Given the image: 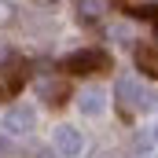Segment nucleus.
<instances>
[{
	"mask_svg": "<svg viewBox=\"0 0 158 158\" xmlns=\"http://www.w3.org/2000/svg\"><path fill=\"white\" fill-rule=\"evenodd\" d=\"M114 99L121 103L125 114H140V110H147V107L155 103V92H151L140 77H118V85H114Z\"/></svg>",
	"mask_w": 158,
	"mask_h": 158,
	"instance_id": "obj_1",
	"label": "nucleus"
},
{
	"mask_svg": "<svg viewBox=\"0 0 158 158\" xmlns=\"http://www.w3.org/2000/svg\"><path fill=\"white\" fill-rule=\"evenodd\" d=\"M52 143H55V155L59 158H77L85 151V140H81L77 129H70V125H59L55 132H52Z\"/></svg>",
	"mask_w": 158,
	"mask_h": 158,
	"instance_id": "obj_2",
	"label": "nucleus"
},
{
	"mask_svg": "<svg viewBox=\"0 0 158 158\" xmlns=\"http://www.w3.org/2000/svg\"><path fill=\"white\" fill-rule=\"evenodd\" d=\"M107 66H110V59L103 52H77V55L66 59L70 74H96V70H107Z\"/></svg>",
	"mask_w": 158,
	"mask_h": 158,
	"instance_id": "obj_3",
	"label": "nucleus"
},
{
	"mask_svg": "<svg viewBox=\"0 0 158 158\" xmlns=\"http://www.w3.org/2000/svg\"><path fill=\"white\" fill-rule=\"evenodd\" d=\"M4 125H7L11 132H30V129L37 125V110H33V107H26V103H15V107L7 110Z\"/></svg>",
	"mask_w": 158,
	"mask_h": 158,
	"instance_id": "obj_4",
	"label": "nucleus"
},
{
	"mask_svg": "<svg viewBox=\"0 0 158 158\" xmlns=\"http://www.w3.org/2000/svg\"><path fill=\"white\" fill-rule=\"evenodd\" d=\"M37 92H40V99H48V103L59 107V103L66 99V81H63V77H48V74H44V77H37Z\"/></svg>",
	"mask_w": 158,
	"mask_h": 158,
	"instance_id": "obj_5",
	"label": "nucleus"
},
{
	"mask_svg": "<svg viewBox=\"0 0 158 158\" xmlns=\"http://www.w3.org/2000/svg\"><path fill=\"white\" fill-rule=\"evenodd\" d=\"M77 107H81V114H103L107 96H103L99 88H85V92L77 96Z\"/></svg>",
	"mask_w": 158,
	"mask_h": 158,
	"instance_id": "obj_6",
	"label": "nucleus"
},
{
	"mask_svg": "<svg viewBox=\"0 0 158 158\" xmlns=\"http://www.w3.org/2000/svg\"><path fill=\"white\" fill-rule=\"evenodd\" d=\"M103 7H107V0H81L77 4V15L85 22H96L99 15H103Z\"/></svg>",
	"mask_w": 158,
	"mask_h": 158,
	"instance_id": "obj_7",
	"label": "nucleus"
},
{
	"mask_svg": "<svg viewBox=\"0 0 158 158\" xmlns=\"http://www.w3.org/2000/svg\"><path fill=\"white\" fill-rule=\"evenodd\" d=\"M136 63L147 66L151 74H158V52H151V48H140V52H136Z\"/></svg>",
	"mask_w": 158,
	"mask_h": 158,
	"instance_id": "obj_8",
	"label": "nucleus"
},
{
	"mask_svg": "<svg viewBox=\"0 0 158 158\" xmlns=\"http://www.w3.org/2000/svg\"><path fill=\"white\" fill-rule=\"evenodd\" d=\"M132 11H140V15H151V11H158V0H125Z\"/></svg>",
	"mask_w": 158,
	"mask_h": 158,
	"instance_id": "obj_9",
	"label": "nucleus"
},
{
	"mask_svg": "<svg viewBox=\"0 0 158 158\" xmlns=\"http://www.w3.org/2000/svg\"><path fill=\"white\" fill-rule=\"evenodd\" d=\"M11 19H15V4L11 0H0V26H7Z\"/></svg>",
	"mask_w": 158,
	"mask_h": 158,
	"instance_id": "obj_10",
	"label": "nucleus"
},
{
	"mask_svg": "<svg viewBox=\"0 0 158 158\" xmlns=\"http://www.w3.org/2000/svg\"><path fill=\"white\" fill-rule=\"evenodd\" d=\"M110 33H114L118 40H125V44L132 40V30H129V26H110Z\"/></svg>",
	"mask_w": 158,
	"mask_h": 158,
	"instance_id": "obj_11",
	"label": "nucleus"
},
{
	"mask_svg": "<svg viewBox=\"0 0 158 158\" xmlns=\"http://www.w3.org/2000/svg\"><path fill=\"white\" fill-rule=\"evenodd\" d=\"M11 151H15V143H11V140L0 132V158H11Z\"/></svg>",
	"mask_w": 158,
	"mask_h": 158,
	"instance_id": "obj_12",
	"label": "nucleus"
},
{
	"mask_svg": "<svg viewBox=\"0 0 158 158\" xmlns=\"http://www.w3.org/2000/svg\"><path fill=\"white\" fill-rule=\"evenodd\" d=\"M0 63H4V48H0Z\"/></svg>",
	"mask_w": 158,
	"mask_h": 158,
	"instance_id": "obj_13",
	"label": "nucleus"
},
{
	"mask_svg": "<svg viewBox=\"0 0 158 158\" xmlns=\"http://www.w3.org/2000/svg\"><path fill=\"white\" fill-rule=\"evenodd\" d=\"M44 4H55V0H44Z\"/></svg>",
	"mask_w": 158,
	"mask_h": 158,
	"instance_id": "obj_14",
	"label": "nucleus"
}]
</instances>
